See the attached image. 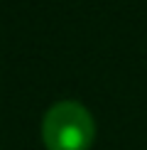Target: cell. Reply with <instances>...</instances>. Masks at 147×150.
<instances>
[{"instance_id": "obj_1", "label": "cell", "mask_w": 147, "mask_h": 150, "mask_svg": "<svg viewBox=\"0 0 147 150\" xmlns=\"http://www.w3.org/2000/svg\"><path fill=\"white\" fill-rule=\"evenodd\" d=\"M47 150H88L96 140V121L78 101H57L42 118Z\"/></svg>"}]
</instances>
